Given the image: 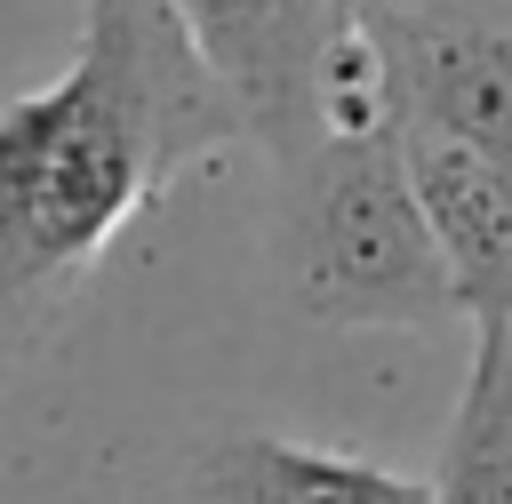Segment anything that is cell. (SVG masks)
<instances>
[{
    "instance_id": "1",
    "label": "cell",
    "mask_w": 512,
    "mask_h": 504,
    "mask_svg": "<svg viewBox=\"0 0 512 504\" xmlns=\"http://www.w3.org/2000/svg\"><path fill=\"white\" fill-rule=\"evenodd\" d=\"M232 144L240 104L168 0H80L64 72L0 104V376L40 360L120 232Z\"/></svg>"
},
{
    "instance_id": "2",
    "label": "cell",
    "mask_w": 512,
    "mask_h": 504,
    "mask_svg": "<svg viewBox=\"0 0 512 504\" xmlns=\"http://www.w3.org/2000/svg\"><path fill=\"white\" fill-rule=\"evenodd\" d=\"M280 280L288 304L320 328H440L456 320V288L440 240L416 208L392 120L320 128L296 160H280Z\"/></svg>"
},
{
    "instance_id": "3",
    "label": "cell",
    "mask_w": 512,
    "mask_h": 504,
    "mask_svg": "<svg viewBox=\"0 0 512 504\" xmlns=\"http://www.w3.org/2000/svg\"><path fill=\"white\" fill-rule=\"evenodd\" d=\"M384 120L512 176V0H376L352 16Z\"/></svg>"
},
{
    "instance_id": "4",
    "label": "cell",
    "mask_w": 512,
    "mask_h": 504,
    "mask_svg": "<svg viewBox=\"0 0 512 504\" xmlns=\"http://www.w3.org/2000/svg\"><path fill=\"white\" fill-rule=\"evenodd\" d=\"M224 96L240 104L248 144L296 160L328 120V72L352 40V16L328 0H168Z\"/></svg>"
},
{
    "instance_id": "5",
    "label": "cell",
    "mask_w": 512,
    "mask_h": 504,
    "mask_svg": "<svg viewBox=\"0 0 512 504\" xmlns=\"http://www.w3.org/2000/svg\"><path fill=\"white\" fill-rule=\"evenodd\" d=\"M400 160H408L416 208L440 240L456 320H472V328L512 320V176L464 144H440V136H400Z\"/></svg>"
},
{
    "instance_id": "6",
    "label": "cell",
    "mask_w": 512,
    "mask_h": 504,
    "mask_svg": "<svg viewBox=\"0 0 512 504\" xmlns=\"http://www.w3.org/2000/svg\"><path fill=\"white\" fill-rule=\"evenodd\" d=\"M176 504H432V480L288 432H224L184 464Z\"/></svg>"
},
{
    "instance_id": "7",
    "label": "cell",
    "mask_w": 512,
    "mask_h": 504,
    "mask_svg": "<svg viewBox=\"0 0 512 504\" xmlns=\"http://www.w3.org/2000/svg\"><path fill=\"white\" fill-rule=\"evenodd\" d=\"M432 504H512V320L472 328L464 392L440 440Z\"/></svg>"
},
{
    "instance_id": "8",
    "label": "cell",
    "mask_w": 512,
    "mask_h": 504,
    "mask_svg": "<svg viewBox=\"0 0 512 504\" xmlns=\"http://www.w3.org/2000/svg\"><path fill=\"white\" fill-rule=\"evenodd\" d=\"M328 8H344V16H360V8H376V0H328Z\"/></svg>"
}]
</instances>
